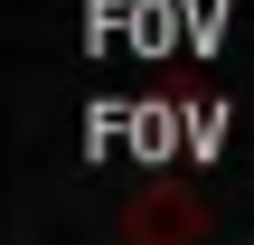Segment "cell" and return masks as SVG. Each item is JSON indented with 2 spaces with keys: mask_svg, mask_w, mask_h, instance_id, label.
Instances as JSON below:
<instances>
[{
  "mask_svg": "<svg viewBox=\"0 0 254 245\" xmlns=\"http://www.w3.org/2000/svg\"><path fill=\"white\" fill-rule=\"evenodd\" d=\"M207 217H198V198H179V189H160L151 179V198H132V217H123V236H198Z\"/></svg>",
  "mask_w": 254,
  "mask_h": 245,
  "instance_id": "cell-1",
  "label": "cell"
},
{
  "mask_svg": "<svg viewBox=\"0 0 254 245\" xmlns=\"http://www.w3.org/2000/svg\"><path fill=\"white\" fill-rule=\"evenodd\" d=\"M132 142H141V161H170V142H179V104H141V113H132Z\"/></svg>",
  "mask_w": 254,
  "mask_h": 245,
  "instance_id": "cell-2",
  "label": "cell"
},
{
  "mask_svg": "<svg viewBox=\"0 0 254 245\" xmlns=\"http://www.w3.org/2000/svg\"><path fill=\"white\" fill-rule=\"evenodd\" d=\"M132 19H141V28H132V47H141V57H160V47H170V19H179V0H132Z\"/></svg>",
  "mask_w": 254,
  "mask_h": 245,
  "instance_id": "cell-3",
  "label": "cell"
},
{
  "mask_svg": "<svg viewBox=\"0 0 254 245\" xmlns=\"http://www.w3.org/2000/svg\"><path fill=\"white\" fill-rule=\"evenodd\" d=\"M189 19H198V28H189V47H217V38H226V9H217V0H207V9H189Z\"/></svg>",
  "mask_w": 254,
  "mask_h": 245,
  "instance_id": "cell-4",
  "label": "cell"
}]
</instances>
